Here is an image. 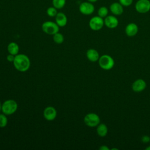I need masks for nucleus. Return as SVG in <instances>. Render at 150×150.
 <instances>
[{
	"label": "nucleus",
	"mask_w": 150,
	"mask_h": 150,
	"mask_svg": "<svg viewBox=\"0 0 150 150\" xmlns=\"http://www.w3.org/2000/svg\"><path fill=\"white\" fill-rule=\"evenodd\" d=\"M13 64L18 71L25 72L30 68V60L27 55L25 54H18L15 56Z\"/></svg>",
	"instance_id": "1"
},
{
	"label": "nucleus",
	"mask_w": 150,
	"mask_h": 150,
	"mask_svg": "<svg viewBox=\"0 0 150 150\" xmlns=\"http://www.w3.org/2000/svg\"><path fill=\"white\" fill-rule=\"evenodd\" d=\"M18 109V103L16 101L9 99L2 104V112L6 115L14 114Z\"/></svg>",
	"instance_id": "2"
},
{
	"label": "nucleus",
	"mask_w": 150,
	"mask_h": 150,
	"mask_svg": "<svg viewBox=\"0 0 150 150\" xmlns=\"http://www.w3.org/2000/svg\"><path fill=\"white\" fill-rule=\"evenodd\" d=\"M59 28L56 22L52 21H45L42 25L43 32L49 35H53L59 32Z\"/></svg>",
	"instance_id": "3"
},
{
	"label": "nucleus",
	"mask_w": 150,
	"mask_h": 150,
	"mask_svg": "<svg viewBox=\"0 0 150 150\" xmlns=\"http://www.w3.org/2000/svg\"><path fill=\"white\" fill-rule=\"evenodd\" d=\"M100 67L104 70H110L114 66V59L109 55L104 54L100 57L98 59Z\"/></svg>",
	"instance_id": "4"
},
{
	"label": "nucleus",
	"mask_w": 150,
	"mask_h": 150,
	"mask_svg": "<svg viewBox=\"0 0 150 150\" xmlns=\"http://www.w3.org/2000/svg\"><path fill=\"white\" fill-rule=\"evenodd\" d=\"M85 124L89 127H97L100 122L99 116L96 113L90 112L86 114L84 118Z\"/></svg>",
	"instance_id": "5"
},
{
	"label": "nucleus",
	"mask_w": 150,
	"mask_h": 150,
	"mask_svg": "<svg viewBox=\"0 0 150 150\" xmlns=\"http://www.w3.org/2000/svg\"><path fill=\"white\" fill-rule=\"evenodd\" d=\"M88 24L91 29L97 31L103 28L104 25V21L103 19L99 16H95L90 19Z\"/></svg>",
	"instance_id": "6"
},
{
	"label": "nucleus",
	"mask_w": 150,
	"mask_h": 150,
	"mask_svg": "<svg viewBox=\"0 0 150 150\" xmlns=\"http://www.w3.org/2000/svg\"><path fill=\"white\" fill-rule=\"evenodd\" d=\"M79 11L81 13L84 15H90L92 14L95 9L93 3L87 2H83L79 5Z\"/></svg>",
	"instance_id": "7"
},
{
	"label": "nucleus",
	"mask_w": 150,
	"mask_h": 150,
	"mask_svg": "<svg viewBox=\"0 0 150 150\" xmlns=\"http://www.w3.org/2000/svg\"><path fill=\"white\" fill-rule=\"evenodd\" d=\"M136 11L141 13H145L150 11V1L149 0H138L135 4Z\"/></svg>",
	"instance_id": "8"
},
{
	"label": "nucleus",
	"mask_w": 150,
	"mask_h": 150,
	"mask_svg": "<svg viewBox=\"0 0 150 150\" xmlns=\"http://www.w3.org/2000/svg\"><path fill=\"white\" fill-rule=\"evenodd\" d=\"M44 118L47 121L54 120L57 116V111L55 108L52 106L46 107L43 112Z\"/></svg>",
	"instance_id": "9"
},
{
	"label": "nucleus",
	"mask_w": 150,
	"mask_h": 150,
	"mask_svg": "<svg viewBox=\"0 0 150 150\" xmlns=\"http://www.w3.org/2000/svg\"><path fill=\"white\" fill-rule=\"evenodd\" d=\"M104 21L105 26L110 29L115 28L118 25V20L117 18L112 15L107 16Z\"/></svg>",
	"instance_id": "10"
},
{
	"label": "nucleus",
	"mask_w": 150,
	"mask_h": 150,
	"mask_svg": "<svg viewBox=\"0 0 150 150\" xmlns=\"http://www.w3.org/2000/svg\"><path fill=\"white\" fill-rule=\"evenodd\" d=\"M146 86L145 81L142 79L136 80L132 84V88L135 92H141L143 91Z\"/></svg>",
	"instance_id": "11"
},
{
	"label": "nucleus",
	"mask_w": 150,
	"mask_h": 150,
	"mask_svg": "<svg viewBox=\"0 0 150 150\" xmlns=\"http://www.w3.org/2000/svg\"><path fill=\"white\" fill-rule=\"evenodd\" d=\"M55 21L59 27H64L67 23V16L63 12H58L55 16Z\"/></svg>",
	"instance_id": "12"
},
{
	"label": "nucleus",
	"mask_w": 150,
	"mask_h": 150,
	"mask_svg": "<svg viewBox=\"0 0 150 150\" xmlns=\"http://www.w3.org/2000/svg\"><path fill=\"white\" fill-rule=\"evenodd\" d=\"M138 31V26L134 23H130L127 25L125 27V32L127 36H135Z\"/></svg>",
	"instance_id": "13"
},
{
	"label": "nucleus",
	"mask_w": 150,
	"mask_h": 150,
	"mask_svg": "<svg viewBox=\"0 0 150 150\" xmlns=\"http://www.w3.org/2000/svg\"><path fill=\"white\" fill-rule=\"evenodd\" d=\"M110 9L111 12L115 15H120L123 13L124 11L122 5L120 3L118 2L112 3L110 5Z\"/></svg>",
	"instance_id": "14"
},
{
	"label": "nucleus",
	"mask_w": 150,
	"mask_h": 150,
	"mask_svg": "<svg viewBox=\"0 0 150 150\" xmlns=\"http://www.w3.org/2000/svg\"><path fill=\"white\" fill-rule=\"evenodd\" d=\"M86 56L87 59L92 62H96L98 61L100 58L98 52L94 49H88L86 52Z\"/></svg>",
	"instance_id": "15"
},
{
	"label": "nucleus",
	"mask_w": 150,
	"mask_h": 150,
	"mask_svg": "<svg viewBox=\"0 0 150 150\" xmlns=\"http://www.w3.org/2000/svg\"><path fill=\"white\" fill-rule=\"evenodd\" d=\"M7 50L9 54H13L14 56L18 54L19 50V47L18 45L15 42H10L7 46Z\"/></svg>",
	"instance_id": "16"
},
{
	"label": "nucleus",
	"mask_w": 150,
	"mask_h": 150,
	"mask_svg": "<svg viewBox=\"0 0 150 150\" xmlns=\"http://www.w3.org/2000/svg\"><path fill=\"white\" fill-rule=\"evenodd\" d=\"M97 133L98 136L104 137L108 133V128L105 124H99L97 126Z\"/></svg>",
	"instance_id": "17"
},
{
	"label": "nucleus",
	"mask_w": 150,
	"mask_h": 150,
	"mask_svg": "<svg viewBox=\"0 0 150 150\" xmlns=\"http://www.w3.org/2000/svg\"><path fill=\"white\" fill-rule=\"evenodd\" d=\"M52 5L57 9L63 8L66 5V0H52Z\"/></svg>",
	"instance_id": "18"
},
{
	"label": "nucleus",
	"mask_w": 150,
	"mask_h": 150,
	"mask_svg": "<svg viewBox=\"0 0 150 150\" xmlns=\"http://www.w3.org/2000/svg\"><path fill=\"white\" fill-rule=\"evenodd\" d=\"M53 41L57 44H62L64 42V36L59 33L57 32L53 35Z\"/></svg>",
	"instance_id": "19"
},
{
	"label": "nucleus",
	"mask_w": 150,
	"mask_h": 150,
	"mask_svg": "<svg viewBox=\"0 0 150 150\" xmlns=\"http://www.w3.org/2000/svg\"><path fill=\"white\" fill-rule=\"evenodd\" d=\"M108 13V10L105 6H101L98 9L97 12L98 15L102 18H105L107 16Z\"/></svg>",
	"instance_id": "20"
},
{
	"label": "nucleus",
	"mask_w": 150,
	"mask_h": 150,
	"mask_svg": "<svg viewBox=\"0 0 150 150\" xmlns=\"http://www.w3.org/2000/svg\"><path fill=\"white\" fill-rule=\"evenodd\" d=\"M57 9L54 8L53 6L49 7L46 10V13L47 15L50 17H55L56 15L57 14Z\"/></svg>",
	"instance_id": "21"
},
{
	"label": "nucleus",
	"mask_w": 150,
	"mask_h": 150,
	"mask_svg": "<svg viewBox=\"0 0 150 150\" xmlns=\"http://www.w3.org/2000/svg\"><path fill=\"white\" fill-rule=\"evenodd\" d=\"M8 118L5 114H0V128H4L7 125Z\"/></svg>",
	"instance_id": "22"
},
{
	"label": "nucleus",
	"mask_w": 150,
	"mask_h": 150,
	"mask_svg": "<svg viewBox=\"0 0 150 150\" xmlns=\"http://www.w3.org/2000/svg\"><path fill=\"white\" fill-rule=\"evenodd\" d=\"M119 2L122 6H128L132 4L133 0H119Z\"/></svg>",
	"instance_id": "23"
},
{
	"label": "nucleus",
	"mask_w": 150,
	"mask_h": 150,
	"mask_svg": "<svg viewBox=\"0 0 150 150\" xmlns=\"http://www.w3.org/2000/svg\"><path fill=\"white\" fill-rule=\"evenodd\" d=\"M15 56H14V55H13V54H9L6 56V59H7V60H8V62H12V63H13V60H14V59H15Z\"/></svg>",
	"instance_id": "24"
},
{
	"label": "nucleus",
	"mask_w": 150,
	"mask_h": 150,
	"mask_svg": "<svg viewBox=\"0 0 150 150\" xmlns=\"http://www.w3.org/2000/svg\"><path fill=\"white\" fill-rule=\"evenodd\" d=\"M141 140L144 143H147L150 141V138L148 135H144L142 137Z\"/></svg>",
	"instance_id": "25"
},
{
	"label": "nucleus",
	"mask_w": 150,
	"mask_h": 150,
	"mask_svg": "<svg viewBox=\"0 0 150 150\" xmlns=\"http://www.w3.org/2000/svg\"><path fill=\"white\" fill-rule=\"evenodd\" d=\"M100 150H109V148L106 145H102L99 148Z\"/></svg>",
	"instance_id": "26"
},
{
	"label": "nucleus",
	"mask_w": 150,
	"mask_h": 150,
	"mask_svg": "<svg viewBox=\"0 0 150 150\" xmlns=\"http://www.w3.org/2000/svg\"><path fill=\"white\" fill-rule=\"evenodd\" d=\"M88 2H91V3H94V2H97L98 0H87Z\"/></svg>",
	"instance_id": "27"
},
{
	"label": "nucleus",
	"mask_w": 150,
	"mask_h": 150,
	"mask_svg": "<svg viewBox=\"0 0 150 150\" xmlns=\"http://www.w3.org/2000/svg\"><path fill=\"white\" fill-rule=\"evenodd\" d=\"M1 111H2V103L0 101V112Z\"/></svg>",
	"instance_id": "28"
},
{
	"label": "nucleus",
	"mask_w": 150,
	"mask_h": 150,
	"mask_svg": "<svg viewBox=\"0 0 150 150\" xmlns=\"http://www.w3.org/2000/svg\"><path fill=\"white\" fill-rule=\"evenodd\" d=\"M146 149H147V150H150V146H148V147H147V148H146Z\"/></svg>",
	"instance_id": "29"
}]
</instances>
